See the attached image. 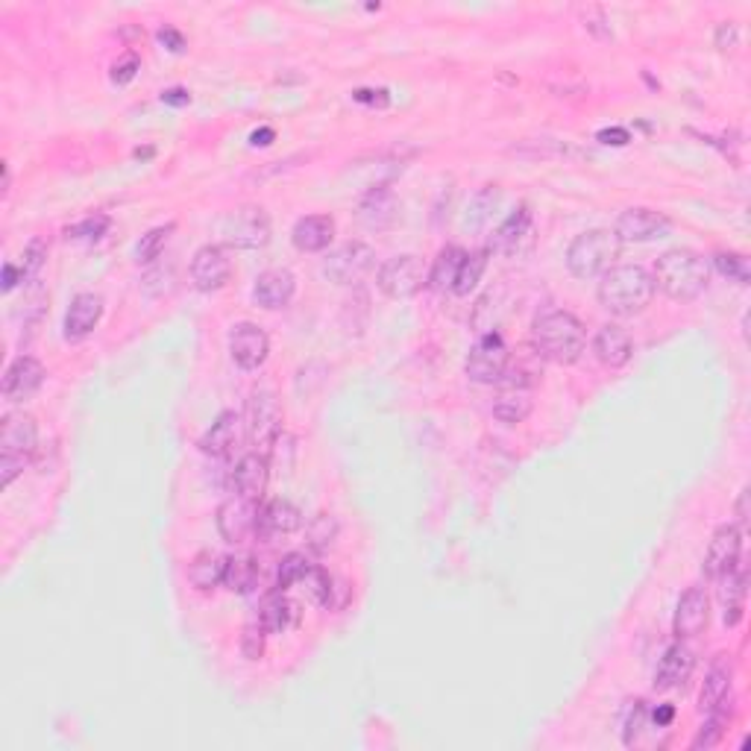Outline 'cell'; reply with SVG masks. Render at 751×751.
<instances>
[{"mask_svg":"<svg viewBox=\"0 0 751 751\" xmlns=\"http://www.w3.org/2000/svg\"><path fill=\"white\" fill-rule=\"evenodd\" d=\"M531 344L534 353L552 364H575L584 355L587 332L570 311L546 309L531 323Z\"/></svg>","mask_w":751,"mask_h":751,"instance_id":"1","label":"cell"},{"mask_svg":"<svg viewBox=\"0 0 751 751\" xmlns=\"http://www.w3.org/2000/svg\"><path fill=\"white\" fill-rule=\"evenodd\" d=\"M599 303L602 309L617 317H634L652 306L655 300V279L646 267L640 265H614L608 273L599 276Z\"/></svg>","mask_w":751,"mask_h":751,"instance_id":"2","label":"cell"},{"mask_svg":"<svg viewBox=\"0 0 751 751\" xmlns=\"http://www.w3.org/2000/svg\"><path fill=\"white\" fill-rule=\"evenodd\" d=\"M655 288H661L663 294L675 303H690L699 300L710 285V265L705 256H699L696 250L687 247H675L666 250L658 265H655Z\"/></svg>","mask_w":751,"mask_h":751,"instance_id":"3","label":"cell"},{"mask_svg":"<svg viewBox=\"0 0 751 751\" xmlns=\"http://www.w3.org/2000/svg\"><path fill=\"white\" fill-rule=\"evenodd\" d=\"M39 449V426L30 414L12 411L0 426V485L9 487Z\"/></svg>","mask_w":751,"mask_h":751,"instance_id":"4","label":"cell"},{"mask_svg":"<svg viewBox=\"0 0 751 751\" xmlns=\"http://www.w3.org/2000/svg\"><path fill=\"white\" fill-rule=\"evenodd\" d=\"M622 241L614 229H587L567 247V270L575 279H599L617 265Z\"/></svg>","mask_w":751,"mask_h":751,"instance_id":"5","label":"cell"},{"mask_svg":"<svg viewBox=\"0 0 751 751\" xmlns=\"http://www.w3.org/2000/svg\"><path fill=\"white\" fill-rule=\"evenodd\" d=\"M244 423H247V438H250V443L262 455H267L270 446L282 435V408H279V399H276V394L270 388H256L250 394Z\"/></svg>","mask_w":751,"mask_h":751,"instance_id":"6","label":"cell"},{"mask_svg":"<svg viewBox=\"0 0 751 751\" xmlns=\"http://www.w3.org/2000/svg\"><path fill=\"white\" fill-rule=\"evenodd\" d=\"M426 276H429V270H426L420 256L402 253V256H394V259H388L385 265L379 267L376 285H379V291H382L385 297H391V300H411L414 294L423 291Z\"/></svg>","mask_w":751,"mask_h":751,"instance_id":"7","label":"cell"},{"mask_svg":"<svg viewBox=\"0 0 751 751\" xmlns=\"http://www.w3.org/2000/svg\"><path fill=\"white\" fill-rule=\"evenodd\" d=\"M223 241L235 250H262L270 241V218L262 206H241L223 218Z\"/></svg>","mask_w":751,"mask_h":751,"instance_id":"8","label":"cell"},{"mask_svg":"<svg viewBox=\"0 0 751 751\" xmlns=\"http://www.w3.org/2000/svg\"><path fill=\"white\" fill-rule=\"evenodd\" d=\"M508 364H511V350H508L505 338H502L499 332H487V335H482V338L473 344V350L467 353L464 370H467L470 382H479V385H499V379L505 376Z\"/></svg>","mask_w":751,"mask_h":751,"instance_id":"9","label":"cell"},{"mask_svg":"<svg viewBox=\"0 0 751 751\" xmlns=\"http://www.w3.org/2000/svg\"><path fill=\"white\" fill-rule=\"evenodd\" d=\"M376 267V253L364 241H350L332 250L323 262V276L335 285H355Z\"/></svg>","mask_w":751,"mask_h":751,"instance_id":"10","label":"cell"},{"mask_svg":"<svg viewBox=\"0 0 751 751\" xmlns=\"http://www.w3.org/2000/svg\"><path fill=\"white\" fill-rule=\"evenodd\" d=\"M259 502L256 499H247L241 493L223 499L221 508H218V534H221L226 543H247L253 534H256V526H259Z\"/></svg>","mask_w":751,"mask_h":751,"instance_id":"11","label":"cell"},{"mask_svg":"<svg viewBox=\"0 0 751 751\" xmlns=\"http://www.w3.org/2000/svg\"><path fill=\"white\" fill-rule=\"evenodd\" d=\"M669 229H672V221H669L666 215L655 212V209H643V206L625 209L617 218V226H614V232H617V238L622 244L658 241V238H666V235H669Z\"/></svg>","mask_w":751,"mask_h":751,"instance_id":"12","label":"cell"},{"mask_svg":"<svg viewBox=\"0 0 751 751\" xmlns=\"http://www.w3.org/2000/svg\"><path fill=\"white\" fill-rule=\"evenodd\" d=\"M740 558H743V531H740V526H734V523L719 526L713 531L710 543H707V578H719V575L731 573L734 567H740Z\"/></svg>","mask_w":751,"mask_h":751,"instance_id":"13","label":"cell"},{"mask_svg":"<svg viewBox=\"0 0 751 751\" xmlns=\"http://www.w3.org/2000/svg\"><path fill=\"white\" fill-rule=\"evenodd\" d=\"M232 276V262L221 244H206L191 259V282L203 294H215Z\"/></svg>","mask_w":751,"mask_h":751,"instance_id":"14","label":"cell"},{"mask_svg":"<svg viewBox=\"0 0 751 751\" xmlns=\"http://www.w3.org/2000/svg\"><path fill=\"white\" fill-rule=\"evenodd\" d=\"M45 364L33 355H18L3 373V397L9 402H27L45 385Z\"/></svg>","mask_w":751,"mask_h":751,"instance_id":"15","label":"cell"},{"mask_svg":"<svg viewBox=\"0 0 751 751\" xmlns=\"http://www.w3.org/2000/svg\"><path fill=\"white\" fill-rule=\"evenodd\" d=\"M229 355L241 370H259L270 355V338L256 323H238L229 332Z\"/></svg>","mask_w":751,"mask_h":751,"instance_id":"16","label":"cell"},{"mask_svg":"<svg viewBox=\"0 0 751 751\" xmlns=\"http://www.w3.org/2000/svg\"><path fill=\"white\" fill-rule=\"evenodd\" d=\"M710 619V599H707L705 587H690L684 590V596L675 605V617H672V634L675 640H690L699 637L707 628Z\"/></svg>","mask_w":751,"mask_h":751,"instance_id":"17","label":"cell"},{"mask_svg":"<svg viewBox=\"0 0 751 751\" xmlns=\"http://www.w3.org/2000/svg\"><path fill=\"white\" fill-rule=\"evenodd\" d=\"M294 294H297V276H294L288 267H270V270L256 276L253 300H256V306H262V309H285V306H291Z\"/></svg>","mask_w":751,"mask_h":751,"instance_id":"18","label":"cell"},{"mask_svg":"<svg viewBox=\"0 0 751 751\" xmlns=\"http://www.w3.org/2000/svg\"><path fill=\"white\" fill-rule=\"evenodd\" d=\"M244 435H247V423H244V417L241 414H235V411H223L221 417L206 429V435L200 438V449L206 452V455H212V458H229V455H235V449L241 446L244 441Z\"/></svg>","mask_w":751,"mask_h":751,"instance_id":"19","label":"cell"},{"mask_svg":"<svg viewBox=\"0 0 751 751\" xmlns=\"http://www.w3.org/2000/svg\"><path fill=\"white\" fill-rule=\"evenodd\" d=\"M303 511L294 505V502H288V499H273V502H267L265 508L259 511V526H256V537L259 540H276V537H288V534H294V531L303 529Z\"/></svg>","mask_w":751,"mask_h":751,"instance_id":"20","label":"cell"},{"mask_svg":"<svg viewBox=\"0 0 751 751\" xmlns=\"http://www.w3.org/2000/svg\"><path fill=\"white\" fill-rule=\"evenodd\" d=\"M696 669V655L690 646H684V640L672 643L666 652H663L661 663H658V672H655V690H678L690 681Z\"/></svg>","mask_w":751,"mask_h":751,"instance_id":"21","label":"cell"},{"mask_svg":"<svg viewBox=\"0 0 751 751\" xmlns=\"http://www.w3.org/2000/svg\"><path fill=\"white\" fill-rule=\"evenodd\" d=\"M103 317V297L100 294H77L65 311V341H83L97 329Z\"/></svg>","mask_w":751,"mask_h":751,"instance_id":"22","label":"cell"},{"mask_svg":"<svg viewBox=\"0 0 751 751\" xmlns=\"http://www.w3.org/2000/svg\"><path fill=\"white\" fill-rule=\"evenodd\" d=\"M267 482H270V461L262 452H250L244 455L235 470H232V490L247 496V499H262L267 490Z\"/></svg>","mask_w":751,"mask_h":751,"instance_id":"23","label":"cell"},{"mask_svg":"<svg viewBox=\"0 0 751 751\" xmlns=\"http://www.w3.org/2000/svg\"><path fill=\"white\" fill-rule=\"evenodd\" d=\"M593 353H596V358H599L605 367L619 370V367H625V364L631 361V353H634L631 335H628L622 326H617V323H605V326L596 332V338H593Z\"/></svg>","mask_w":751,"mask_h":751,"instance_id":"24","label":"cell"},{"mask_svg":"<svg viewBox=\"0 0 751 751\" xmlns=\"http://www.w3.org/2000/svg\"><path fill=\"white\" fill-rule=\"evenodd\" d=\"M335 238V221L329 215H306L294 223L291 241L300 253H320Z\"/></svg>","mask_w":751,"mask_h":751,"instance_id":"25","label":"cell"},{"mask_svg":"<svg viewBox=\"0 0 751 751\" xmlns=\"http://www.w3.org/2000/svg\"><path fill=\"white\" fill-rule=\"evenodd\" d=\"M731 690H734V669H731V663L722 658V661L710 666L705 687L699 693L702 713H713V710H722V707L731 705Z\"/></svg>","mask_w":751,"mask_h":751,"instance_id":"26","label":"cell"},{"mask_svg":"<svg viewBox=\"0 0 751 751\" xmlns=\"http://www.w3.org/2000/svg\"><path fill=\"white\" fill-rule=\"evenodd\" d=\"M529 226H531L529 206L514 209L505 221L496 226V232L490 235V247H487V253H499V256L514 253V250H517V244L523 241V235L529 232Z\"/></svg>","mask_w":751,"mask_h":751,"instance_id":"27","label":"cell"},{"mask_svg":"<svg viewBox=\"0 0 751 751\" xmlns=\"http://www.w3.org/2000/svg\"><path fill=\"white\" fill-rule=\"evenodd\" d=\"M259 622L265 625L267 634H282L288 628H294L300 622V605L291 602L285 593L273 590L265 599L262 611H259Z\"/></svg>","mask_w":751,"mask_h":751,"instance_id":"28","label":"cell"},{"mask_svg":"<svg viewBox=\"0 0 751 751\" xmlns=\"http://www.w3.org/2000/svg\"><path fill=\"white\" fill-rule=\"evenodd\" d=\"M531 388H502L493 399V417L505 426H517L531 414Z\"/></svg>","mask_w":751,"mask_h":751,"instance_id":"29","label":"cell"},{"mask_svg":"<svg viewBox=\"0 0 751 751\" xmlns=\"http://www.w3.org/2000/svg\"><path fill=\"white\" fill-rule=\"evenodd\" d=\"M719 587V599L725 608V625H737L743 619V602H746V573L743 567H734L731 573L716 578Z\"/></svg>","mask_w":751,"mask_h":751,"instance_id":"30","label":"cell"},{"mask_svg":"<svg viewBox=\"0 0 751 751\" xmlns=\"http://www.w3.org/2000/svg\"><path fill=\"white\" fill-rule=\"evenodd\" d=\"M358 218L370 229H385L394 223V194L385 185H376L358 206Z\"/></svg>","mask_w":751,"mask_h":751,"instance_id":"31","label":"cell"},{"mask_svg":"<svg viewBox=\"0 0 751 751\" xmlns=\"http://www.w3.org/2000/svg\"><path fill=\"white\" fill-rule=\"evenodd\" d=\"M223 573H226V558L218 555V552H212V549H206V552H200V555L191 561V567H188V581H191L200 593H209V590L221 587Z\"/></svg>","mask_w":751,"mask_h":751,"instance_id":"32","label":"cell"},{"mask_svg":"<svg viewBox=\"0 0 751 751\" xmlns=\"http://www.w3.org/2000/svg\"><path fill=\"white\" fill-rule=\"evenodd\" d=\"M464 256H467V250H461V247H443L441 253H438V259H435V265H432V270H429V276H426V285H429L432 291H438V294L452 291Z\"/></svg>","mask_w":751,"mask_h":751,"instance_id":"33","label":"cell"},{"mask_svg":"<svg viewBox=\"0 0 751 751\" xmlns=\"http://www.w3.org/2000/svg\"><path fill=\"white\" fill-rule=\"evenodd\" d=\"M259 584V564L250 558V555H235V558H226V573H223V587L229 593H238V596H247L253 593Z\"/></svg>","mask_w":751,"mask_h":751,"instance_id":"34","label":"cell"},{"mask_svg":"<svg viewBox=\"0 0 751 751\" xmlns=\"http://www.w3.org/2000/svg\"><path fill=\"white\" fill-rule=\"evenodd\" d=\"M338 531H341V526H338V520L332 514L311 517L309 526H306V543H309L311 552H317V555L329 552L335 546V540H338Z\"/></svg>","mask_w":751,"mask_h":751,"instance_id":"35","label":"cell"},{"mask_svg":"<svg viewBox=\"0 0 751 751\" xmlns=\"http://www.w3.org/2000/svg\"><path fill=\"white\" fill-rule=\"evenodd\" d=\"M487 256H490L487 250H476V253H467V256H464L452 294L467 297V294H470V291L482 282V276H485V270H487Z\"/></svg>","mask_w":751,"mask_h":751,"instance_id":"36","label":"cell"},{"mask_svg":"<svg viewBox=\"0 0 751 751\" xmlns=\"http://www.w3.org/2000/svg\"><path fill=\"white\" fill-rule=\"evenodd\" d=\"M171 232H174V223H165V226H156V229H150L147 235H141V241L135 244V262H138V265L156 262V259L162 256V250H165Z\"/></svg>","mask_w":751,"mask_h":751,"instance_id":"37","label":"cell"},{"mask_svg":"<svg viewBox=\"0 0 751 751\" xmlns=\"http://www.w3.org/2000/svg\"><path fill=\"white\" fill-rule=\"evenodd\" d=\"M311 564L306 561V555H300V552H291V555H285L279 564H276V575H273V590H279V593H285L288 587H294V584H300V578L306 575Z\"/></svg>","mask_w":751,"mask_h":751,"instance_id":"38","label":"cell"},{"mask_svg":"<svg viewBox=\"0 0 751 751\" xmlns=\"http://www.w3.org/2000/svg\"><path fill=\"white\" fill-rule=\"evenodd\" d=\"M713 267H716L725 279H731V282H737V285H749L751 282V265L743 253H734V250L725 253V250H722V253L713 256Z\"/></svg>","mask_w":751,"mask_h":751,"instance_id":"39","label":"cell"},{"mask_svg":"<svg viewBox=\"0 0 751 751\" xmlns=\"http://www.w3.org/2000/svg\"><path fill=\"white\" fill-rule=\"evenodd\" d=\"M109 226H112L109 215H91L86 221L68 226V229H65V238H68V241H89V244H94V241H100V238L109 232Z\"/></svg>","mask_w":751,"mask_h":751,"instance_id":"40","label":"cell"},{"mask_svg":"<svg viewBox=\"0 0 751 751\" xmlns=\"http://www.w3.org/2000/svg\"><path fill=\"white\" fill-rule=\"evenodd\" d=\"M705 725L699 731V737L693 740V749H713L719 746L722 734H725V722H728V707L722 710H713V713H705Z\"/></svg>","mask_w":751,"mask_h":751,"instance_id":"41","label":"cell"},{"mask_svg":"<svg viewBox=\"0 0 751 751\" xmlns=\"http://www.w3.org/2000/svg\"><path fill=\"white\" fill-rule=\"evenodd\" d=\"M300 584H303L306 596H309L314 605L326 608V602H329V590H332V575L326 573V570H320V567H309L306 575L300 578Z\"/></svg>","mask_w":751,"mask_h":751,"instance_id":"42","label":"cell"},{"mask_svg":"<svg viewBox=\"0 0 751 751\" xmlns=\"http://www.w3.org/2000/svg\"><path fill=\"white\" fill-rule=\"evenodd\" d=\"M265 646H267V631L262 622H250V625H244V631H241V655H244V661L256 663L265 658Z\"/></svg>","mask_w":751,"mask_h":751,"instance_id":"43","label":"cell"},{"mask_svg":"<svg viewBox=\"0 0 751 751\" xmlns=\"http://www.w3.org/2000/svg\"><path fill=\"white\" fill-rule=\"evenodd\" d=\"M24 262H21V267H24V276L27 279H36L39 273H42V267H45V259H47V244L42 241V238H33L30 244H27V250H24V256H21Z\"/></svg>","mask_w":751,"mask_h":751,"instance_id":"44","label":"cell"},{"mask_svg":"<svg viewBox=\"0 0 751 751\" xmlns=\"http://www.w3.org/2000/svg\"><path fill=\"white\" fill-rule=\"evenodd\" d=\"M646 719H649L646 702H634V705L628 707V716H625V734H622L625 746H634V743H637V737H640V731H643Z\"/></svg>","mask_w":751,"mask_h":751,"instance_id":"45","label":"cell"},{"mask_svg":"<svg viewBox=\"0 0 751 751\" xmlns=\"http://www.w3.org/2000/svg\"><path fill=\"white\" fill-rule=\"evenodd\" d=\"M138 71H141L138 53H124V56L112 65V83H115V86H127V83H133L135 77H138Z\"/></svg>","mask_w":751,"mask_h":751,"instance_id":"46","label":"cell"},{"mask_svg":"<svg viewBox=\"0 0 751 751\" xmlns=\"http://www.w3.org/2000/svg\"><path fill=\"white\" fill-rule=\"evenodd\" d=\"M353 599V587L350 581L344 578H332V590H329V602H326V611H344Z\"/></svg>","mask_w":751,"mask_h":751,"instance_id":"47","label":"cell"},{"mask_svg":"<svg viewBox=\"0 0 751 751\" xmlns=\"http://www.w3.org/2000/svg\"><path fill=\"white\" fill-rule=\"evenodd\" d=\"M353 100L361 103V106H373V109H385L391 103V97H388L385 89H355Z\"/></svg>","mask_w":751,"mask_h":751,"instance_id":"48","label":"cell"},{"mask_svg":"<svg viewBox=\"0 0 751 751\" xmlns=\"http://www.w3.org/2000/svg\"><path fill=\"white\" fill-rule=\"evenodd\" d=\"M596 141L599 144H608V147H625L631 141V133L625 127H611V130H599L596 133Z\"/></svg>","mask_w":751,"mask_h":751,"instance_id":"49","label":"cell"},{"mask_svg":"<svg viewBox=\"0 0 751 751\" xmlns=\"http://www.w3.org/2000/svg\"><path fill=\"white\" fill-rule=\"evenodd\" d=\"M159 42L168 47L171 53H182L185 50V36L179 30H174V27H162L159 30Z\"/></svg>","mask_w":751,"mask_h":751,"instance_id":"50","label":"cell"},{"mask_svg":"<svg viewBox=\"0 0 751 751\" xmlns=\"http://www.w3.org/2000/svg\"><path fill=\"white\" fill-rule=\"evenodd\" d=\"M162 103L174 106V109H182V106L191 103V94H188V89H182V86H174V89L162 91Z\"/></svg>","mask_w":751,"mask_h":751,"instance_id":"51","label":"cell"},{"mask_svg":"<svg viewBox=\"0 0 751 751\" xmlns=\"http://www.w3.org/2000/svg\"><path fill=\"white\" fill-rule=\"evenodd\" d=\"M0 282H3V291L9 294V291H12V288L18 285V282H27V276H24V267H15L12 262H6V265H3V279H0Z\"/></svg>","mask_w":751,"mask_h":751,"instance_id":"52","label":"cell"},{"mask_svg":"<svg viewBox=\"0 0 751 751\" xmlns=\"http://www.w3.org/2000/svg\"><path fill=\"white\" fill-rule=\"evenodd\" d=\"M737 39H740V33H737V27L734 24H719V30H716V47H722V50H728V47L737 45Z\"/></svg>","mask_w":751,"mask_h":751,"instance_id":"53","label":"cell"},{"mask_svg":"<svg viewBox=\"0 0 751 751\" xmlns=\"http://www.w3.org/2000/svg\"><path fill=\"white\" fill-rule=\"evenodd\" d=\"M649 716H652V722H655L658 728H669V725H672V719H675V707L658 705L652 713H649Z\"/></svg>","mask_w":751,"mask_h":751,"instance_id":"54","label":"cell"},{"mask_svg":"<svg viewBox=\"0 0 751 751\" xmlns=\"http://www.w3.org/2000/svg\"><path fill=\"white\" fill-rule=\"evenodd\" d=\"M737 520H740V526H746L749 523V487L740 493V499H737Z\"/></svg>","mask_w":751,"mask_h":751,"instance_id":"55","label":"cell"},{"mask_svg":"<svg viewBox=\"0 0 751 751\" xmlns=\"http://www.w3.org/2000/svg\"><path fill=\"white\" fill-rule=\"evenodd\" d=\"M273 138H276V133H273L270 127H262V130H256V133L250 135V144H253V147H267Z\"/></svg>","mask_w":751,"mask_h":751,"instance_id":"56","label":"cell"},{"mask_svg":"<svg viewBox=\"0 0 751 751\" xmlns=\"http://www.w3.org/2000/svg\"><path fill=\"white\" fill-rule=\"evenodd\" d=\"M153 153H156V150H153V147H144V150H141V147H138V150H135V159H150V156H153Z\"/></svg>","mask_w":751,"mask_h":751,"instance_id":"57","label":"cell"}]
</instances>
